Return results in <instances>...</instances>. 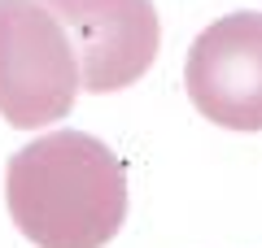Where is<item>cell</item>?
Listing matches in <instances>:
<instances>
[{
  "label": "cell",
  "instance_id": "1",
  "mask_svg": "<svg viewBox=\"0 0 262 248\" xmlns=\"http://www.w3.org/2000/svg\"><path fill=\"white\" fill-rule=\"evenodd\" d=\"M9 218L35 248H105L127 218V170L83 131H53L9 157Z\"/></svg>",
  "mask_w": 262,
  "mask_h": 248
},
{
  "label": "cell",
  "instance_id": "2",
  "mask_svg": "<svg viewBox=\"0 0 262 248\" xmlns=\"http://www.w3.org/2000/svg\"><path fill=\"white\" fill-rule=\"evenodd\" d=\"M83 87L79 53L44 0H0V118L18 131L61 122Z\"/></svg>",
  "mask_w": 262,
  "mask_h": 248
},
{
  "label": "cell",
  "instance_id": "3",
  "mask_svg": "<svg viewBox=\"0 0 262 248\" xmlns=\"http://www.w3.org/2000/svg\"><path fill=\"white\" fill-rule=\"evenodd\" d=\"M188 101L223 131H262V13H227L188 48Z\"/></svg>",
  "mask_w": 262,
  "mask_h": 248
},
{
  "label": "cell",
  "instance_id": "4",
  "mask_svg": "<svg viewBox=\"0 0 262 248\" xmlns=\"http://www.w3.org/2000/svg\"><path fill=\"white\" fill-rule=\"evenodd\" d=\"M70 31L83 92H122L158 61L162 22L153 0H44Z\"/></svg>",
  "mask_w": 262,
  "mask_h": 248
}]
</instances>
